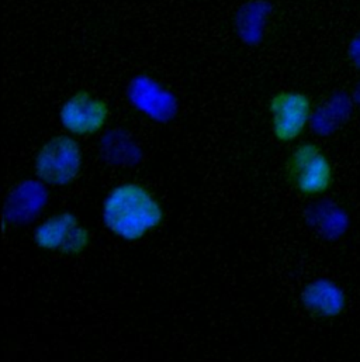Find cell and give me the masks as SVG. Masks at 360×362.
<instances>
[{
  "instance_id": "obj_1",
  "label": "cell",
  "mask_w": 360,
  "mask_h": 362,
  "mask_svg": "<svg viewBox=\"0 0 360 362\" xmlns=\"http://www.w3.org/2000/svg\"><path fill=\"white\" fill-rule=\"evenodd\" d=\"M100 217L113 237L126 243H138L164 224L165 209L147 185L124 181L106 193Z\"/></svg>"
},
{
  "instance_id": "obj_2",
  "label": "cell",
  "mask_w": 360,
  "mask_h": 362,
  "mask_svg": "<svg viewBox=\"0 0 360 362\" xmlns=\"http://www.w3.org/2000/svg\"><path fill=\"white\" fill-rule=\"evenodd\" d=\"M289 185L304 197L325 194L335 181V170L325 150L313 141L293 147L286 160Z\"/></svg>"
},
{
  "instance_id": "obj_3",
  "label": "cell",
  "mask_w": 360,
  "mask_h": 362,
  "mask_svg": "<svg viewBox=\"0 0 360 362\" xmlns=\"http://www.w3.org/2000/svg\"><path fill=\"white\" fill-rule=\"evenodd\" d=\"M83 168V151L78 139L66 133L45 141L35 154L34 173L42 185L64 187L76 181Z\"/></svg>"
},
{
  "instance_id": "obj_4",
  "label": "cell",
  "mask_w": 360,
  "mask_h": 362,
  "mask_svg": "<svg viewBox=\"0 0 360 362\" xmlns=\"http://www.w3.org/2000/svg\"><path fill=\"white\" fill-rule=\"evenodd\" d=\"M110 117L112 109L107 100L86 89L69 95L58 112L64 133L79 140L100 134L107 127Z\"/></svg>"
},
{
  "instance_id": "obj_5",
  "label": "cell",
  "mask_w": 360,
  "mask_h": 362,
  "mask_svg": "<svg viewBox=\"0 0 360 362\" xmlns=\"http://www.w3.org/2000/svg\"><path fill=\"white\" fill-rule=\"evenodd\" d=\"M269 126L279 143H294L308 130L314 113L311 98L296 89L276 92L268 105Z\"/></svg>"
},
{
  "instance_id": "obj_6",
  "label": "cell",
  "mask_w": 360,
  "mask_h": 362,
  "mask_svg": "<svg viewBox=\"0 0 360 362\" xmlns=\"http://www.w3.org/2000/svg\"><path fill=\"white\" fill-rule=\"evenodd\" d=\"M32 241L42 251L79 257L89 248L92 235L75 213L58 211L37 224Z\"/></svg>"
},
{
  "instance_id": "obj_7",
  "label": "cell",
  "mask_w": 360,
  "mask_h": 362,
  "mask_svg": "<svg viewBox=\"0 0 360 362\" xmlns=\"http://www.w3.org/2000/svg\"><path fill=\"white\" fill-rule=\"evenodd\" d=\"M300 300L310 316L321 320L338 317L347 308L345 291L330 279L308 282L300 293Z\"/></svg>"
}]
</instances>
